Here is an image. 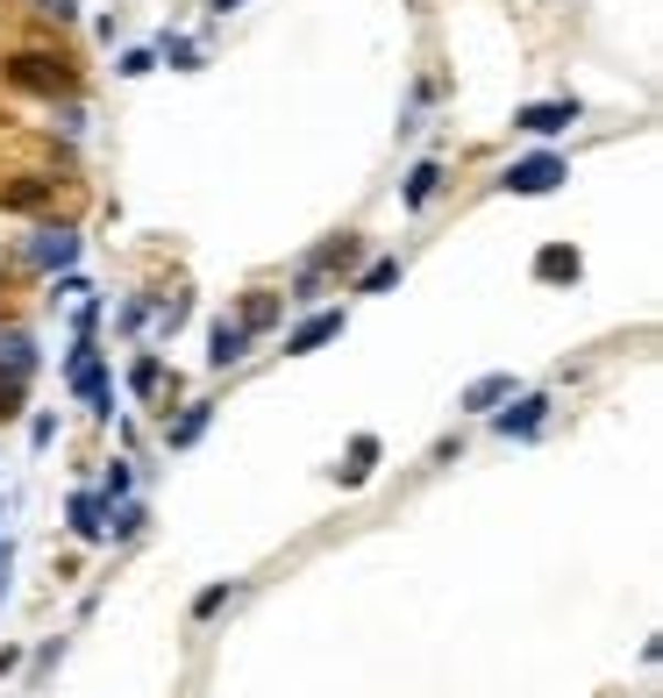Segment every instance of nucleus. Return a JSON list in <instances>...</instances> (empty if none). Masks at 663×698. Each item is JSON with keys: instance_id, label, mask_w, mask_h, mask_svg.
I'll return each instance as SVG.
<instances>
[{"instance_id": "nucleus-17", "label": "nucleus", "mask_w": 663, "mask_h": 698, "mask_svg": "<svg viewBox=\"0 0 663 698\" xmlns=\"http://www.w3.org/2000/svg\"><path fill=\"white\" fill-rule=\"evenodd\" d=\"M535 279H550V285H556V279H578V250H564V242H550V250L535 257Z\"/></svg>"}, {"instance_id": "nucleus-22", "label": "nucleus", "mask_w": 663, "mask_h": 698, "mask_svg": "<svg viewBox=\"0 0 663 698\" xmlns=\"http://www.w3.org/2000/svg\"><path fill=\"white\" fill-rule=\"evenodd\" d=\"M129 385H135V392H143V400H150V392H164V363H157V357H135V371H129Z\"/></svg>"}, {"instance_id": "nucleus-18", "label": "nucleus", "mask_w": 663, "mask_h": 698, "mask_svg": "<svg viewBox=\"0 0 663 698\" xmlns=\"http://www.w3.org/2000/svg\"><path fill=\"white\" fill-rule=\"evenodd\" d=\"M236 321H243L250 336H264V328L279 321V293H250V299H243V314H236Z\"/></svg>"}, {"instance_id": "nucleus-7", "label": "nucleus", "mask_w": 663, "mask_h": 698, "mask_svg": "<svg viewBox=\"0 0 663 698\" xmlns=\"http://www.w3.org/2000/svg\"><path fill=\"white\" fill-rule=\"evenodd\" d=\"M29 371H36V336H29V328H8V336H0V385H29Z\"/></svg>"}, {"instance_id": "nucleus-12", "label": "nucleus", "mask_w": 663, "mask_h": 698, "mask_svg": "<svg viewBox=\"0 0 663 698\" xmlns=\"http://www.w3.org/2000/svg\"><path fill=\"white\" fill-rule=\"evenodd\" d=\"M514 121H521L529 135H556V129H570V121H578V100H550V108H521Z\"/></svg>"}, {"instance_id": "nucleus-25", "label": "nucleus", "mask_w": 663, "mask_h": 698, "mask_svg": "<svg viewBox=\"0 0 663 698\" xmlns=\"http://www.w3.org/2000/svg\"><path fill=\"white\" fill-rule=\"evenodd\" d=\"M36 14H51V22H72V14H79V8H72V0H43Z\"/></svg>"}, {"instance_id": "nucleus-23", "label": "nucleus", "mask_w": 663, "mask_h": 698, "mask_svg": "<svg viewBox=\"0 0 663 698\" xmlns=\"http://www.w3.org/2000/svg\"><path fill=\"white\" fill-rule=\"evenodd\" d=\"M164 57H172L178 72H193V43H186V36H164Z\"/></svg>"}, {"instance_id": "nucleus-9", "label": "nucleus", "mask_w": 663, "mask_h": 698, "mask_svg": "<svg viewBox=\"0 0 663 698\" xmlns=\"http://www.w3.org/2000/svg\"><path fill=\"white\" fill-rule=\"evenodd\" d=\"M343 336V314L328 307V314H314V321H300L293 336H285V357H307V349H322V342H336Z\"/></svg>"}, {"instance_id": "nucleus-21", "label": "nucleus", "mask_w": 663, "mask_h": 698, "mask_svg": "<svg viewBox=\"0 0 663 698\" xmlns=\"http://www.w3.org/2000/svg\"><path fill=\"white\" fill-rule=\"evenodd\" d=\"M236 591H243V585H207V591H200V599H193V620H215V613H221V606H229V599H236Z\"/></svg>"}, {"instance_id": "nucleus-11", "label": "nucleus", "mask_w": 663, "mask_h": 698, "mask_svg": "<svg viewBox=\"0 0 663 698\" xmlns=\"http://www.w3.org/2000/svg\"><path fill=\"white\" fill-rule=\"evenodd\" d=\"M72 535H79V542L108 535V499H100V492H72Z\"/></svg>"}, {"instance_id": "nucleus-5", "label": "nucleus", "mask_w": 663, "mask_h": 698, "mask_svg": "<svg viewBox=\"0 0 663 698\" xmlns=\"http://www.w3.org/2000/svg\"><path fill=\"white\" fill-rule=\"evenodd\" d=\"M72 392H79L94 414H108V406H115V400H108V378H100V349H94V342L72 349Z\"/></svg>"}, {"instance_id": "nucleus-2", "label": "nucleus", "mask_w": 663, "mask_h": 698, "mask_svg": "<svg viewBox=\"0 0 663 698\" xmlns=\"http://www.w3.org/2000/svg\"><path fill=\"white\" fill-rule=\"evenodd\" d=\"M350 257H357V242H350V236H328L322 250H314L307 264H300V279H293V299H322L328 271H336V264H350Z\"/></svg>"}, {"instance_id": "nucleus-6", "label": "nucleus", "mask_w": 663, "mask_h": 698, "mask_svg": "<svg viewBox=\"0 0 663 698\" xmlns=\"http://www.w3.org/2000/svg\"><path fill=\"white\" fill-rule=\"evenodd\" d=\"M51 200H57V178H43V172H22V178L0 186V207H8V215H36V207H51Z\"/></svg>"}, {"instance_id": "nucleus-26", "label": "nucleus", "mask_w": 663, "mask_h": 698, "mask_svg": "<svg viewBox=\"0 0 663 698\" xmlns=\"http://www.w3.org/2000/svg\"><path fill=\"white\" fill-rule=\"evenodd\" d=\"M207 8H215V14H236V8H243V0H207Z\"/></svg>"}, {"instance_id": "nucleus-24", "label": "nucleus", "mask_w": 663, "mask_h": 698, "mask_svg": "<svg viewBox=\"0 0 663 698\" xmlns=\"http://www.w3.org/2000/svg\"><path fill=\"white\" fill-rule=\"evenodd\" d=\"M129 492V463H108V492H100V499H108V506H115V499H122Z\"/></svg>"}, {"instance_id": "nucleus-14", "label": "nucleus", "mask_w": 663, "mask_h": 698, "mask_svg": "<svg viewBox=\"0 0 663 698\" xmlns=\"http://www.w3.org/2000/svg\"><path fill=\"white\" fill-rule=\"evenodd\" d=\"M207 421H215V406H186V414L164 428V443H172V449H193V443L207 435Z\"/></svg>"}, {"instance_id": "nucleus-10", "label": "nucleus", "mask_w": 663, "mask_h": 698, "mask_svg": "<svg viewBox=\"0 0 663 698\" xmlns=\"http://www.w3.org/2000/svg\"><path fill=\"white\" fill-rule=\"evenodd\" d=\"M243 349H250V328L243 321H215V328H207V363H215V371H229Z\"/></svg>"}, {"instance_id": "nucleus-8", "label": "nucleus", "mask_w": 663, "mask_h": 698, "mask_svg": "<svg viewBox=\"0 0 663 698\" xmlns=\"http://www.w3.org/2000/svg\"><path fill=\"white\" fill-rule=\"evenodd\" d=\"M542 421H550V400H542V392H529V400H514L507 414H492V428H500L507 443H514V435H535Z\"/></svg>"}, {"instance_id": "nucleus-15", "label": "nucleus", "mask_w": 663, "mask_h": 698, "mask_svg": "<svg viewBox=\"0 0 663 698\" xmlns=\"http://www.w3.org/2000/svg\"><path fill=\"white\" fill-rule=\"evenodd\" d=\"M371 470H379V435H357V443H350V463H343L336 478H343V484H365Z\"/></svg>"}, {"instance_id": "nucleus-20", "label": "nucleus", "mask_w": 663, "mask_h": 698, "mask_svg": "<svg viewBox=\"0 0 663 698\" xmlns=\"http://www.w3.org/2000/svg\"><path fill=\"white\" fill-rule=\"evenodd\" d=\"M385 285H400V257H379V264L357 279V293H385Z\"/></svg>"}, {"instance_id": "nucleus-19", "label": "nucleus", "mask_w": 663, "mask_h": 698, "mask_svg": "<svg viewBox=\"0 0 663 698\" xmlns=\"http://www.w3.org/2000/svg\"><path fill=\"white\" fill-rule=\"evenodd\" d=\"M143 521H150V506H143V499H129V506H108V535H115V542L143 535Z\"/></svg>"}, {"instance_id": "nucleus-3", "label": "nucleus", "mask_w": 663, "mask_h": 698, "mask_svg": "<svg viewBox=\"0 0 663 698\" xmlns=\"http://www.w3.org/2000/svg\"><path fill=\"white\" fill-rule=\"evenodd\" d=\"M29 264H36V271H65L72 264V257H79V229H72V221H43V229L36 236H29Z\"/></svg>"}, {"instance_id": "nucleus-4", "label": "nucleus", "mask_w": 663, "mask_h": 698, "mask_svg": "<svg viewBox=\"0 0 663 698\" xmlns=\"http://www.w3.org/2000/svg\"><path fill=\"white\" fill-rule=\"evenodd\" d=\"M556 178H564V157H556V150H542V157L507 164L500 186H507V193H556Z\"/></svg>"}, {"instance_id": "nucleus-16", "label": "nucleus", "mask_w": 663, "mask_h": 698, "mask_svg": "<svg viewBox=\"0 0 663 698\" xmlns=\"http://www.w3.org/2000/svg\"><path fill=\"white\" fill-rule=\"evenodd\" d=\"M435 193H443V164H414V178H406V207H428L435 200Z\"/></svg>"}, {"instance_id": "nucleus-13", "label": "nucleus", "mask_w": 663, "mask_h": 698, "mask_svg": "<svg viewBox=\"0 0 663 698\" xmlns=\"http://www.w3.org/2000/svg\"><path fill=\"white\" fill-rule=\"evenodd\" d=\"M500 400H514V378H507V371L478 378V385L464 392V406H471V414H492V406H500Z\"/></svg>"}, {"instance_id": "nucleus-1", "label": "nucleus", "mask_w": 663, "mask_h": 698, "mask_svg": "<svg viewBox=\"0 0 663 698\" xmlns=\"http://www.w3.org/2000/svg\"><path fill=\"white\" fill-rule=\"evenodd\" d=\"M0 79L22 86V94H43V100L72 94V65H65V57H51V51H14L8 65H0Z\"/></svg>"}]
</instances>
